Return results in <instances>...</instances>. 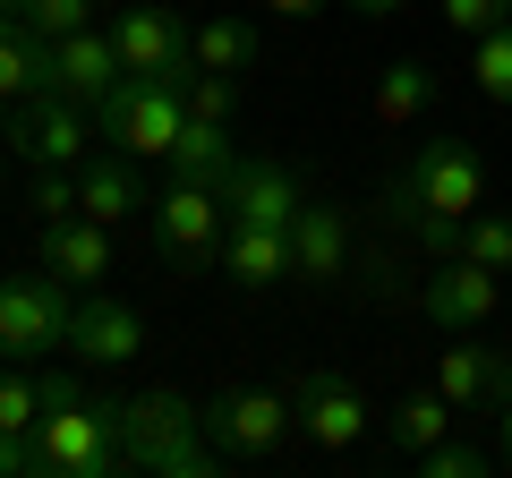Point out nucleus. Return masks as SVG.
I'll return each instance as SVG.
<instances>
[{"label":"nucleus","mask_w":512,"mask_h":478,"mask_svg":"<svg viewBox=\"0 0 512 478\" xmlns=\"http://www.w3.org/2000/svg\"><path fill=\"white\" fill-rule=\"evenodd\" d=\"M487 205V163L470 137H427L393 180V222L419 239L427 257H461V222Z\"/></svg>","instance_id":"nucleus-1"},{"label":"nucleus","mask_w":512,"mask_h":478,"mask_svg":"<svg viewBox=\"0 0 512 478\" xmlns=\"http://www.w3.org/2000/svg\"><path fill=\"white\" fill-rule=\"evenodd\" d=\"M35 444H43V478H120L128 470V453H120V402H94L69 368L43 376Z\"/></svg>","instance_id":"nucleus-2"},{"label":"nucleus","mask_w":512,"mask_h":478,"mask_svg":"<svg viewBox=\"0 0 512 478\" xmlns=\"http://www.w3.org/2000/svg\"><path fill=\"white\" fill-rule=\"evenodd\" d=\"M120 453H128V470H154V478H214L222 470L214 436H205V410L171 385L120 402Z\"/></svg>","instance_id":"nucleus-3"},{"label":"nucleus","mask_w":512,"mask_h":478,"mask_svg":"<svg viewBox=\"0 0 512 478\" xmlns=\"http://www.w3.org/2000/svg\"><path fill=\"white\" fill-rule=\"evenodd\" d=\"M188 77H197V60H180L171 77H120V86L94 103V129H103V146L137 154V163H171V146H180L188 129Z\"/></svg>","instance_id":"nucleus-4"},{"label":"nucleus","mask_w":512,"mask_h":478,"mask_svg":"<svg viewBox=\"0 0 512 478\" xmlns=\"http://www.w3.org/2000/svg\"><path fill=\"white\" fill-rule=\"evenodd\" d=\"M69 316L77 291L60 274H9L0 282V359H43V350H69Z\"/></svg>","instance_id":"nucleus-5"},{"label":"nucleus","mask_w":512,"mask_h":478,"mask_svg":"<svg viewBox=\"0 0 512 478\" xmlns=\"http://www.w3.org/2000/svg\"><path fill=\"white\" fill-rule=\"evenodd\" d=\"M291 427H299V410H291V393H274V385H222L214 402H205V436H214L222 461H265V453H282Z\"/></svg>","instance_id":"nucleus-6"},{"label":"nucleus","mask_w":512,"mask_h":478,"mask_svg":"<svg viewBox=\"0 0 512 478\" xmlns=\"http://www.w3.org/2000/svg\"><path fill=\"white\" fill-rule=\"evenodd\" d=\"M222 231H231V214H222V188H205V180H171L163 197H154V248H163L180 274H197L205 257H222Z\"/></svg>","instance_id":"nucleus-7"},{"label":"nucleus","mask_w":512,"mask_h":478,"mask_svg":"<svg viewBox=\"0 0 512 478\" xmlns=\"http://www.w3.org/2000/svg\"><path fill=\"white\" fill-rule=\"evenodd\" d=\"M291 410H299V436L325 444V453H350V444L367 436V393L350 385L342 368H308L291 385Z\"/></svg>","instance_id":"nucleus-8"},{"label":"nucleus","mask_w":512,"mask_h":478,"mask_svg":"<svg viewBox=\"0 0 512 478\" xmlns=\"http://www.w3.org/2000/svg\"><path fill=\"white\" fill-rule=\"evenodd\" d=\"M436 393L453 410H470V419H495V402L512 393V359L487 350L478 333H453V342L436 350Z\"/></svg>","instance_id":"nucleus-9"},{"label":"nucleus","mask_w":512,"mask_h":478,"mask_svg":"<svg viewBox=\"0 0 512 478\" xmlns=\"http://www.w3.org/2000/svg\"><path fill=\"white\" fill-rule=\"evenodd\" d=\"M299 180L282 163H265V154H239V171L222 180V214L231 222H256V231H291L299 222Z\"/></svg>","instance_id":"nucleus-10"},{"label":"nucleus","mask_w":512,"mask_h":478,"mask_svg":"<svg viewBox=\"0 0 512 478\" xmlns=\"http://www.w3.org/2000/svg\"><path fill=\"white\" fill-rule=\"evenodd\" d=\"M86 137H94V111L69 103V94H43V103H26V120H18V154L35 171H77L86 163Z\"/></svg>","instance_id":"nucleus-11"},{"label":"nucleus","mask_w":512,"mask_h":478,"mask_svg":"<svg viewBox=\"0 0 512 478\" xmlns=\"http://www.w3.org/2000/svg\"><path fill=\"white\" fill-rule=\"evenodd\" d=\"M427 325H444V333H478L495 316V299H504V274H487V265H470V257H444L436 274H427Z\"/></svg>","instance_id":"nucleus-12"},{"label":"nucleus","mask_w":512,"mask_h":478,"mask_svg":"<svg viewBox=\"0 0 512 478\" xmlns=\"http://www.w3.org/2000/svg\"><path fill=\"white\" fill-rule=\"evenodd\" d=\"M69 350L94 359V368H128V359L146 350V316L128 308V299H111V291H86L77 316H69Z\"/></svg>","instance_id":"nucleus-13"},{"label":"nucleus","mask_w":512,"mask_h":478,"mask_svg":"<svg viewBox=\"0 0 512 478\" xmlns=\"http://www.w3.org/2000/svg\"><path fill=\"white\" fill-rule=\"evenodd\" d=\"M111 43H120V69L128 77H171L188 60L180 9H120V18H111Z\"/></svg>","instance_id":"nucleus-14"},{"label":"nucleus","mask_w":512,"mask_h":478,"mask_svg":"<svg viewBox=\"0 0 512 478\" xmlns=\"http://www.w3.org/2000/svg\"><path fill=\"white\" fill-rule=\"evenodd\" d=\"M120 43H111V35H94V26H77V35H60L52 43V94H69V103H103V94L111 86H120Z\"/></svg>","instance_id":"nucleus-15"},{"label":"nucleus","mask_w":512,"mask_h":478,"mask_svg":"<svg viewBox=\"0 0 512 478\" xmlns=\"http://www.w3.org/2000/svg\"><path fill=\"white\" fill-rule=\"evenodd\" d=\"M43 274H60L69 291H94L111 274V222H94V214L43 222Z\"/></svg>","instance_id":"nucleus-16"},{"label":"nucleus","mask_w":512,"mask_h":478,"mask_svg":"<svg viewBox=\"0 0 512 478\" xmlns=\"http://www.w3.org/2000/svg\"><path fill=\"white\" fill-rule=\"evenodd\" d=\"M291 265H299V282H342L350 274V214L342 205H299Z\"/></svg>","instance_id":"nucleus-17"},{"label":"nucleus","mask_w":512,"mask_h":478,"mask_svg":"<svg viewBox=\"0 0 512 478\" xmlns=\"http://www.w3.org/2000/svg\"><path fill=\"white\" fill-rule=\"evenodd\" d=\"M43 94H52V43L18 9H0V103H43Z\"/></svg>","instance_id":"nucleus-18"},{"label":"nucleus","mask_w":512,"mask_h":478,"mask_svg":"<svg viewBox=\"0 0 512 478\" xmlns=\"http://www.w3.org/2000/svg\"><path fill=\"white\" fill-rule=\"evenodd\" d=\"M222 274L239 282V291H274V282H291V231H256V222H231L222 231Z\"/></svg>","instance_id":"nucleus-19"},{"label":"nucleus","mask_w":512,"mask_h":478,"mask_svg":"<svg viewBox=\"0 0 512 478\" xmlns=\"http://www.w3.org/2000/svg\"><path fill=\"white\" fill-rule=\"evenodd\" d=\"M77 214L94 222H128V214H146V188H137V154H94V163H77Z\"/></svg>","instance_id":"nucleus-20"},{"label":"nucleus","mask_w":512,"mask_h":478,"mask_svg":"<svg viewBox=\"0 0 512 478\" xmlns=\"http://www.w3.org/2000/svg\"><path fill=\"white\" fill-rule=\"evenodd\" d=\"M239 171V146H231V120H188L180 146H171V180H205L222 188Z\"/></svg>","instance_id":"nucleus-21"},{"label":"nucleus","mask_w":512,"mask_h":478,"mask_svg":"<svg viewBox=\"0 0 512 478\" xmlns=\"http://www.w3.org/2000/svg\"><path fill=\"white\" fill-rule=\"evenodd\" d=\"M427 103H436V69H419V60H393V69L376 77V103H367V111H376L384 129H410Z\"/></svg>","instance_id":"nucleus-22"},{"label":"nucleus","mask_w":512,"mask_h":478,"mask_svg":"<svg viewBox=\"0 0 512 478\" xmlns=\"http://www.w3.org/2000/svg\"><path fill=\"white\" fill-rule=\"evenodd\" d=\"M188 60H197V69L239 77V69L256 60V26H248V18H205V26H188Z\"/></svg>","instance_id":"nucleus-23"},{"label":"nucleus","mask_w":512,"mask_h":478,"mask_svg":"<svg viewBox=\"0 0 512 478\" xmlns=\"http://www.w3.org/2000/svg\"><path fill=\"white\" fill-rule=\"evenodd\" d=\"M384 436L402 444V453H427V444L453 436V402H444V393H410V402L384 419Z\"/></svg>","instance_id":"nucleus-24"},{"label":"nucleus","mask_w":512,"mask_h":478,"mask_svg":"<svg viewBox=\"0 0 512 478\" xmlns=\"http://www.w3.org/2000/svg\"><path fill=\"white\" fill-rule=\"evenodd\" d=\"M461 257L487 265V274H512V214H487V205H478V214L461 222Z\"/></svg>","instance_id":"nucleus-25"},{"label":"nucleus","mask_w":512,"mask_h":478,"mask_svg":"<svg viewBox=\"0 0 512 478\" xmlns=\"http://www.w3.org/2000/svg\"><path fill=\"white\" fill-rule=\"evenodd\" d=\"M478 94H487V103H512V18L504 26H487V35H478Z\"/></svg>","instance_id":"nucleus-26"},{"label":"nucleus","mask_w":512,"mask_h":478,"mask_svg":"<svg viewBox=\"0 0 512 478\" xmlns=\"http://www.w3.org/2000/svg\"><path fill=\"white\" fill-rule=\"evenodd\" d=\"M35 419H43V376H26L9 359V376H0V427L9 436H35Z\"/></svg>","instance_id":"nucleus-27"},{"label":"nucleus","mask_w":512,"mask_h":478,"mask_svg":"<svg viewBox=\"0 0 512 478\" xmlns=\"http://www.w3.org/2000/svg\"><path fill=\"white\" fill-rule=\"evenodd\" d=\"M9 9H18V18L35 26L43 43H60V35H77V26L94 18V0H9Z\"/></svg>","instance_id":"nucleus-28"},{"label":"nucleus","mask_w":512,"mask_h":478,"mask_svg":"<svg viewBox=\"0 0 512 478\" xmlns=\"http://www.w3.org/2000/svg\"><path fill=\"white\" fill-rule=\"evenodd\" d=\"M231 111H239V77H222V69L188 77V120H231Z\"/></svg>","instance_id":"nucleus-29"},{"label":"nucleus","mask_w":512,"mask_h":478,"mask_svg":"<svg viewBox=\"0 0 512 478\" xmlns=\"http://www.w3.org/2000/svg\"><path fill=\"white\" fill-rule=\"evenodd\" d=\"M427 478H478V470H495V453H487V444H453V436H444V444H427Z\"/></svg>","instance_id":"nucleus-30"},{"label":"nucleus","mask_w":512,"mask_h":478,"mask_svg":"<svg viewBox=\"0 0 512 478\" xmlns=\"http://www.w3.org/2000/svg\"><path fill=\"white\" fill-rule=\"evenodd\" d=\"M26 205H35L43 222H69V214H77V171H43V180H35V197H26Z\"/></svg>","instance_id":"nucleus-31"},{"label":"nucleus","mask_w":512,"mask_h":478,"mask_svg":"<svg viewBox=\"0 0 512 478\" xmlns=\"http://www.w3.org/2000/svg\"><path fill=\"white\" fill-rule=\"evenodd\" d=\"M444 9V26H453V35H487V26H504V0H436Z\"/></svg>","instance_id":"nucleus-32"},{"label":"nucleus","mask_w":512,"mask_h":478,"mask_svg":"<svg viewBox=\"0 0 512 478\" xmlns=\"http://www.w3.org/2000/svg\"><path fill=\"white\" fill-rule=\"evenodd\" d=\"M0 478H43V444H35V436H9V427H0Z\"/></svg>","instance_id":"nucleus-33"},{"label":"nucleus","mask_w":512,"mask_h":478,"mask_svg":"<svg viewBox=\"0 0 512 478\" xmlns=\"http://www.w3.org/2000/svg\"><path fill=\"white\" fill-rule=\"evenodd\" d=\"M495 461H504V470H512V393H504V402H495Z\"/></svg>","instance_id":"nucleus-34"},{"label":"nucleus","mask_w":512,"mask_h":478,"mask_svg":"<svg viewBox=\"0 0 512 478\" xmlns=\"http://www.w3.org/2000/svg\"><path fill=\"white\" fill-rule=\"evenodd\" d=\"M350 9H359V18H402L410 0H350Z\"/></svg>","instance_id":"nucleus-35"},{"label":"nucleus","mask_w":512,"mask_h":478,"mask_svg":"<svg viewBox=\"0 0 512 478\" xmlns=\"http://www.w3.org/2000/svg\"><path fill=\"white\" fill-rule=\"evenodd\" d=\"M265 9H282V18H316L325 0H265Z\"/></svg>","instance_id":"nucleus-36"},{"label":"nucleus","mask_w":512,"mask_h":478,"mask_svg":"<svg viewBox=\"0 0 512 478\" xmlns=\"http://www.w3.org/2000/svg\"><path fill=\"white\" fill-rule=\"evenodd\" d=\"M94 9H128V0H94Z\"/></svg>","instance_id":"nucleus-37"},{"label":"nucleus","mask_w":512,"mask_h":478,"mask_svg":"<svg viewBox=\"0 0 512 478\" xmlns=\"http://www.w3.org/2000/svg\"><path fill=\"white\" fill-rule=\"evenodd\" d=\"M0 129H9V103H0Z\"/></svg>","instance_id":"nucleus-38"},{"label":"nucleus","mask_w":512,"mask_h":478,"mask_svg":"<svg viewBox=\"0 0 512 478\" xmlns=\"http://www.w3.org/2000/svg\"><path fill=\"white\" fill-rule=\"evenodd\" d=\"M504 18H512V0H504Z\"/></svg>","instance_id":"nucleus-39"},{"label":"nucleus","mask_w":512,"mask_h":478,"mask_svg":"<svg viewBox=\"0 0 512 478\" xmlns=\"http://www.w3.org/2000/svg\"><path fill=\"white\" fill-rule=\"evenodd\" d=\"M0 180H9V171H0Z\"/></svg>","instance_id":"nucleus-40"},{"label":"nucleus","mask_w":512,"mask_h":478,"mask_svg":"<svg viewBox=\"0 0 512 478\" xmlns=\"http://www.w3.org/2000/svg\"><path fill=\"white\" fill-rule=\"evenodd\" d=\"M0 9H9V0H0Z\"/></svg>","instance_id":"nucleus-41"}]
</instances>
